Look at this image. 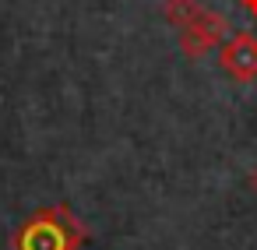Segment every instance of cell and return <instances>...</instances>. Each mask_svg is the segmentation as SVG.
Here are the masks:
<instances>
[{
	"label": "cell",
	"instance_id": "obj_1",
	"mask_svg": "<svg viewBox=\"0 0 257 250\" xmlns=\"http://www.w3.org/2000/svg\"><path fill=\"white\" fill-rule=\"evenodd\" d=\"M64 211H39L25 232H22V250H71L78 243V232L71 225H60Z\"/></svg>",
	"mask_w": 257,
	"mask_h": 250
},
{
	"label": "cell",
	"instance_id": "obj_2",
	"mask_svg": "<svg viewBox=\"0 0 257 250\" xmlns=\"http://www.w3.org/2000/svg\"><path fill=\"white\" fill-rule=\"evenodd\" d=\"M225 36H229V22H225L222 15L201 8V15H197L190 25L180 29V46H183L187 57H201V53L215 50Z\"/></svg>",
	"mask_w": 257,
	"mask_h": 250
},
{
	"label": "cell",
	"instance_id": "obj_3",
	"mask_svg": "<svg viewBox=\"0 0 257 250\" xmlns=\"http://www.w3.org/2000/svg\"><path fill=\"white\" fill-rule=\"evenodd\" d=\"M222 71L236 81H253L257 78V36L250 32H236L222 43V57H218Z\"/></svg>",
	"mask_w": 257,
	"mask_h": 250
},
{
	"label": "cell",
	"instance_id": "obj_4",
	"mask_svg": "<svg viewBox=\"0 0 257 250\" xmlns=\"http://www.w3.org/2000/svg\"><path fill=\"white\" fill-rule=\"evenodd\" d=\"M197 15H201V4H194V0H169V4H166V18H169L176 29L190 25Z\"/></svg>",
	"mask_w": 257,
	"mask_h": 250
},
{
	"label": "cell",
	"instance_id": "obj_5",
	"mask_svg": "<svg viewBox=\"0 0 257 250\" xmlns=\"http://www.w3.org/2000/svg\"><path fill=\"white\" fill-rule=\"evenodd\" d=\"M239 4H243V8H246L250 15H257V0H239Z\"/></svg>",
	"mask_w": 257,
	"mask_h": 250
},
{
	"label": "cell",
	"instance_id": "obj_6",
	"mask_svg": "<svg viewBox=\"0 0 257 250\" xmlns=\"http://www.w3.org/2000/svg\"><path fill=\"white\" fill-rule=\"evenodd\" d=\"M250 183H253V190H257V169H253V180H250Z\"/></svg>",
	"mask_w": 257,
	"mask_h": 250
}]
</instances>
